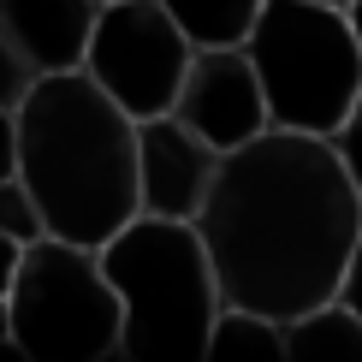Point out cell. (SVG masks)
I'll list each match as a JSON object with an SVG mask.
<instances>
[{"label": "cell", "mask_w": 362, "mask_h": 362, "mask_svg": "<svg viewBox=\"0 0 362 362\" xmlns=\"http://www.w3.org/2000/svg\"><path fill=\"white\" fill-rule=\"evenodd\" d=\"M190 226L208 250L220 303L291 321L339 297L362 232V196L327 137L267 125L220 155Z\"/></svg>", "instance_id": "obj_1"}, {"label": "cell", "mask_w": 362, "mask_h": 362, "mask_svg": "<svg viewBox=\"0 0 362 362\" xmlns=\"http://www.w3.org/2000/svg\"><path fill=\"white\" fill-rule=\"evenodd\" d=\"M18 178L48 238L101 250L137 214V119L83 71H48L18 95Z\"/></svg>", "instance_id": "obj_2"}, {"label": "cell", "mask_w": 362, "mask_h": 362, "mask_svg": "<svg viewBox=\"0 0 362 362\" xmlns=\"http://www.w3.org/2000/svg\"><path fill=\"white\" fill-rule=\"evenodd\" d=\"M119 297V356L125 362H202L220 315V285L190 220L131 214L95 250Z\"/></svg>", "instance_id": "obj_3"}, {"label": "cell", "mask_w": 362, "mask_h": 362, "mask_svg": "<svg viewBox=\"0 0 362 362\" xmlns=\"http://www.w3.org/2000/svg\"><path fill=\"white\" fill-rule=\"evenodd\" d=\"M244 54L267 101V125L333 137L362 89V48L339 6L262 0L244 30Z\"/></svg>", "instance_id": "obj_4"}, {"label": "cell", "mask_w": 362, "mask_h": 362, "mask_svg": "<svg viewBox=\"0 0 362 362\" xmlns=\"http://www.w3.org/2000/svg\"><path fill=\"white\" fill-rule=\"evenodd\" d=\"M6 321L24 362H107L119 356V297L95 250L36 238L6 285Z\"/></svg>", "instance_id": "obj_5"}, {"label": "cell", "mask_w": 362, "mask_h": 362, "mask_svg": "<svg viewBox=\"0 0 362 362\" xmlns=\"http://www.w3.org/2000/svg\"><path fill=\"white\" fill-rule=\"evenodd\" d=\"M190 66V42L178 36L160 0H95L78 71L101 95H113L131 119L173 113L178 78Z\"/></svg>", "instance_id": "obj_6"}, {"label": "cell", "mask_w": 362, "mask_h": 362, "mask_svg": "<svg viewBox=\"0 0 362 362\" xmlns=\"http://www.w3.org/2000/svg\"><path fill=\"white\" fill-rule=\"evenodd\" d=\"M173 119L190 125L220 155L250 143L255 131H267V101H262V83H255L244 42L238 48H190V66L173 95Z\"/></svg>", "instance_id": "obj_7"}, {"label": "cell", "mask_w": 362, "mask_h": 362, "mask_svg": "<svg viewBox=\"0 0 362 362\" xmlns=\"http://www.w3.org/2000/svg\"><path fill=\"white\" fill-rule=\"evenodd\" d=\"M214 167H220V148H208L173 113L137 119V214L196 220L208 185H214Z\"/></svg>", "instance_id": "obj_8"}, {"label": "cell", "mask_w": 362, "mask_h": 362, "mask_svg": "<svg viewBox=\"0 0 362 362\" xmlns=\"http://www.w3.org/2000/svg\"><path fill=\"white\" fill-rule=\"evenodd\" d=\"M89 24H95V0H0V30L36 78L78 71Z\"/></svg>", "instance_id": "obj_9"}, {"label": "cell", "mask_w": 362, "mask_h": 362, "mask_svg": "<svg viewBox=\"0 0 362 362\" xmlns=\"http://www.w3.org/2000/svg\"><path fill=\"white\" fill-rule=\"evenodd\" d=\"M285 333V362H362V315L344 297H327L291 321H279Z\"/></svg>", "instance_id": "obj_10"}, {"label": "cell", "mask_w": 362, "mask_h": 362, "mask_svg": "<svg viewBox=\"0 0 362 362\" xmlns=\"http://www.w3.org/2000/svg\"><path fill=\"white\" fill-rule=\"evenodd\" d=\"M202 362H285V333L274 315L220 303L214 327H208V344H202Z\"/></svg>", "instance_id": "obj_11"}, {"label": "cell", "mask_w": 362, "mask_h": 362, "mask_svg": "<svg viewBox=\"0 0 362 362\" xmlns=\"http://www.w3.org/2000/svg\"><path fill=\"white\" fill-rule=\"evenodd\" d=\"M190 48H238L262 0H160Z\"/></svg>", "instance_id": "obj_12"}, {"label": "cell", "mask_w": 362, "mask_h": 362, "mask_svg": "<svg viewBox=\"0 0 362 362\" xmlns=\"http://www.w3.org/2000/svg\"><path fill=\"white\" fill-rule=\"evenodd\" d=\"M0 232L18 238V244H36V238H48V226H42V208L36 196L24 190V178H0Z\"/></svg>", "instance_id": "obj_13"}, {"label": "cell", "mask_w": 362, "mask_h": 362, "mask_svg": "<svg viewBox=\"0 0 362 362\" xmlns=\"http://www.w3.org/2000/svg\"><path fill=\"white\" fill-rule=\"evenodd\" d=\"M333 155H339V167H344V178L356 185V196H362V89H356V101L344 107V119H339V131L333 137Z\"/></svg>", "instance_id": "obj_14"}, {"label": "cell", "mask_w": 362, "mask_h": 362, "mask_svg": "<svg viewBox=\"0 0 362 362\" xmlns=\"http://www.w3.org/2000/svg\"><path fill=\"white\" fill-rule=\"evenodd\" d=\"M36 83V71L24 66V54L12 48V36L0 30V107H18V95Z\"/></svg>", "instance_id": "obj_15"}, {"label": "cell", "mask_w": 362, "mask_h": 362, "mask_svg": "<svg viewBox=\"0 0 362 362\" xmlns=\"http://www.w3.org/2000/svg\"><path fill=\"white\" fill-rule=\"evenodd\" d=\"M339 297L362 315V232H356V244H351V262H344V279H339Z\"/></svg>", "instance_id": "obj_16"}, {"label": "cell", "mask_w": 362, "mask_h": 362, "mask_svg": "<svg viewBox=\"0 0 362 362\" xmlns=\"http://www.w3.org/2000/svg\"><path fill=\"white\" fill-rule=\"evenodd\" d=\"M18 173V119H12V107H0V178Z\"/></svg>", "instance_id": "obj_17"}, {"label": "cell", "mask_w": 362, "mask_h": 362, "mask_svg": "<svg viewBox=\"0 0 362 362\" xmlns=\"http://www.w3.org/2000/svg\"><path fill=\"white\" fill-rule=\"evenodd\" d=\"M18 255H24V244H18V238H6V232H0V297H6L12 274H18Z\"/></svg>", "instance_id": "obj_18"}, {"label": "cell", "mask_w": 362, "mask_h": 362, "mask_svg": "<svg viewBox=\"0 0 362 362\" xmlns=\"http://www.w3.org/2000/svg\"><path fill=\"white\" fill-rule=\"evenodd\" d=\"M344 24H351V36H356V48H362V0H351V6H344Z\"/></svg>", "instance_id": "obj_19"}, {"label": "cell", "mask_w": 362, "mask_h": 362, "mask_svg": "<svg viewBox=\"0 0 362 362\" xmlns=\"http://www.w3.org/2000/svg\"><path fill=\"white\" fill-rule=\"evenodd\" d=\"M315 6H339V12H344V6H351V0H315Z\"/></svg>", "instance_id": "obj_20"}]
</instances>
